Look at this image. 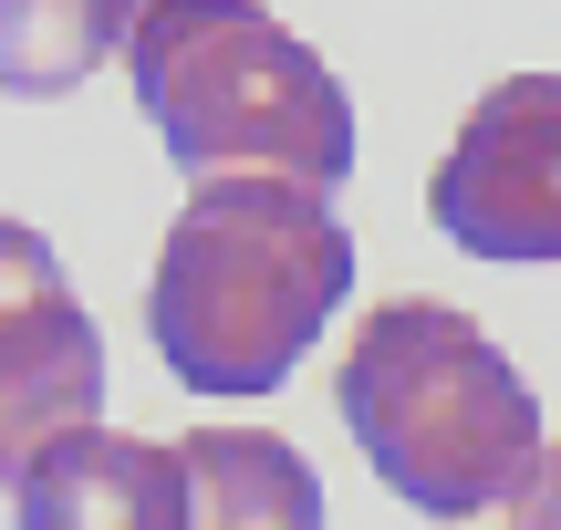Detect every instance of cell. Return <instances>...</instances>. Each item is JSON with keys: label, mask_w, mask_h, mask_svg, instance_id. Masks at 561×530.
<instances>
[{"label": "cell", "mask_w": 561, "mask_h": 530, "mask_svg": "<svg viewBox=\"0 0 561 530\" xmlns=\"http://www.w3.org/2000/svg\"><path fill=\"white\" fill-rule=\"evenodd\" d=\"M354 291V229L322 187L291 177H198L167 219L146 333L187 395H271Z\"/></svg>", "instance_id": "cell-1"}, {"label": "cell", "mask_w": 561, "mask_h": 530, "mask_svg": "<svg viewBox=\"0 0 561 530\" xmlns=\"http://www.w3.org/2000/svg\"><path fill=\"white\" fill-rule=\"evenodd\" d=\"M333 406L354 427V448L375 458V479L426 520H479L541 479V395L530 375L468 323L458 302H375L354 323V354L333 375Z\"/></svg>", "instance_id": "cell-2"}, {"label": "cell", "mask_w": 561, "mask_h": 530, "mask_svg": "<svg viewBox=\"0 0 561 530\" xmlns=\"http://www.w3.org/2000/svg\"><path fill=\"white\" fill-rule=\"evenodd\" d=\"M136 104L187 177H354V94L261 0H146L125 42Z\"/></svg>", "instance_id": "cell-3"}, {"label": "cell", "mask_w": 561, "mask_h": 530, "mask_svg": "<svg viewBox=\"0 0 561 530\" xmlns=\"http://www.w3.org/2000/svg\"><path fill=\"white\" fill-rule=\"evenodd\" d=\"M426 208L468 261H561V73L489 83L426 177Z\"/></svg>", "instance_id": "cell-4"}, {"label": "cell", "mask_w": 561, "mask_h": 530, "mask_svg": "<svg viewBox=\"0 0 561 530\" xmlns=\"http://www.w3.org/2000/svg\"><path fill=\"white\" fill-rule=\"evenodd\" d=\"M73 427H104V333L53 240L0 219V489Z\"/></svg>", "instance_id": "cell-5"}, {"label": "cell", "mask_w": 561, "mask_h": 530, "mask_svg": "<svg viewBox=\"0 0 561 530\" xmlns=\"http://www.w3.org/2000/svg\"><path fill=\"white\" fill-rule=\"evenodd\" d=\"M11 530H198L187 437L73 427L11 479Z\"/></svg>", "instance_id": "cell-6"}, {"label": "cell", "mask_w": 561, "mask_h": 530, "mask_svg": "<svg viewBox=\"0 0 561 530\" xmlns=\"http://www.w3.org/2000/svg\"><path fill=\"white\" fill-rule=\"evenodd\" d=\"M187 469H198V530H322V479L291 437L198 427Z\"/></svg>", "instance_id": "cell-7"}, {"label": "cell", "mask_w": 561, "mask_h": 530, "mask_svg": "<svg viewBox=\"0 0 561 530\" xmlns=\"http://www.w3.org/2000/svg\"><path fill=\"white\" fill-rule=\"evenodd\" d=\"M146 0H0V94L53 104L94 73L115 42H136Z\"/></svg>", "instance_id": "cell-8"}, {"label": "cell", "mask_w": 561, "mask_h": 530, "mask_svg": "<svg viewBox=\"0 0 561 530\" xmlns=\"http://www.w3.org/2000/svg\"><path fill=\"white\" fill-rule=\"evenodd\" d=\"M510 530H561V437H551V458H541V479H530V489L510 499Z\"/></svg>", "instance_id": "cell-9"}]
</instances>
